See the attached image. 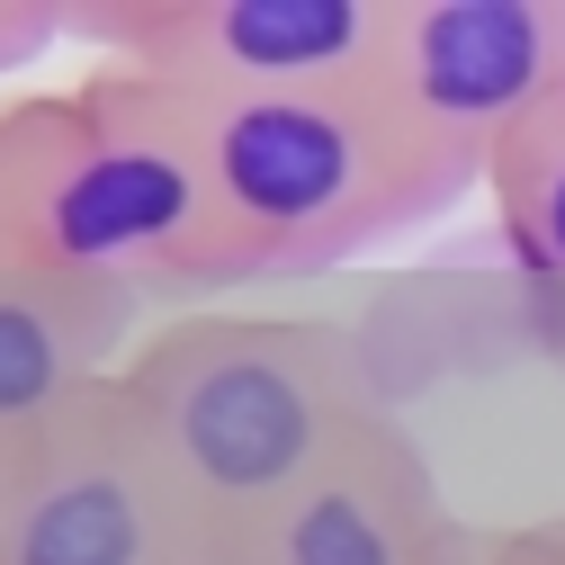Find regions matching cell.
I'll return each mask as SVG.
<instances>
[{
    "instance_id": "obj_1",
    "label": "cell",
    "mask_w": 565,
    "mask_h": 565,
    "mask_svg": "<svg viewBox=\"0 0 565 565\" xmlns=\"http://www.w3.org/2000/svg\"><path fill=\"white\" fill-rule=\"evenodd\" d=\"M0 216L19 269L145 297L153 315H198L225 234L206 117L108 54L82 82L10 90Z\"/></svg>"
},
{
    "instance_id": "obj_2",
    "label": "cell",
    "mask_w": 565,
    "mask_h": 565,
    "mask_svg": "<svg viewBox=\"0 0 565 565\" xmlns=\"http://www.w3.org/2000/svg\"><path fill=\"white\" fill-rule=\"evenodd\" d=\"M126 404L145 413L153 449L171 458L206 547H234L386 404L369 360L341 323L260 315V306H198L162 315L135 360L117 369Z\"/></svg>"
},
{
    "instance_id": "obj_3",
    "label": "cell",
    "mask_w": 565,
    "mask_h": 565,
    "mask_svg": "<svg viewBox=\"0 0 565 565\" xmlns=\"http://www.w3.org/2000/svg\"><path fill=\"white\" fill-rule=\"evenodd\" d=\"M198 117H206V145H216V206H225L206 306L252 297L269 278L369 260L484 189L476 162L413 135L369 82L225 99Z\"/></svg>"
},
{
    "instance_id": "obj_4",
    "label": "cell",
    "mask_w": 565,
    "mask_h": 565,
    "mask_svg": "<svg viewBox=\"0 0 565 565\" xmlns=\"http://www.w3.org/2000/svg\"><path fill=\"white\" fill-rule=\"evenodd\" d=\"M0 565H216L171 458L117 377L10 458Z\"/></svg>"
},
{
    "instance_id": "obj_5",
    "label": "cell",
    "mask_w": 565,
    "mask_h": 565,
    "mask_svg": "<svg viewBox=\"0 0 565 565\" xmlns=\"http://www.w3.org/2000/svg\"><path fill=\"white\" fill-rule=\"evenodd\" d=\"M63 36L162 82L189 108L369 82L386 0H145V10H63Z\"/></svg>"
},
{
    "instance_id": "obj_6",
    "label": "cell",
    "mask_w": 565,
    "mask_h": 565,
    "mask_svg": "<svg viewBox=\"0 0 565 565\" xmlns=\"http://www.w3.org/2000/svg\"><path fill=\"white\" fill-rule=\"evenodd\" d=\"M369 90L484 171V153L565 90V0H386Z\"/></svg>"
},
{
    "instance_id": "obj_7",
    "label": "cell",
    "mask_w": 565,
    "mask_h": 565,
    "mask_svg": "<svg viewBox=\"0 0 565 565\" xmlns=\"http://www.w3.org/2000/svg\"><path fill=\"white\" fill-rule=\"evenodd\" d=\"M216 565H484V530L449 503V484L404 431V413L377 404Z\"/></svg>"
},
{
    "instance_id": "obj_8",
    "label": "cell",
    "mask_w": 565,
    "mask_h": 565,
    "mask_svg": "<svg viewBox=\"0 0 565 565\" xmlns=\"http://www.w3.org/2000/svg\"><path fill=\"white\" fill-rule=\"evenodd\" d=\"M153 323L162 315L145 297L45 278V269H19V260L0 269V467L36 431H54L82 395H99Z\"/></svg>"
},
{
    "instance_id": "obj_9",
    "label": "cell",
    "mask_w": 565,
    "mask_h": 565,
    "mask_svg": "<svg viewBox=\"0 0 565 565\" xmlns=\"http://www.w3.org/2000/svg\"><path fill=\"white\" fill-rule=\"evenodd\" d=\"M484 198L503 225V260L521 278V315L539 350L565 369V90L484 153Z\"/></svg>"
},
{
    "instance_id": "obj_10",
    "label": "cell",
    "mask_w": 565,
    "mask_h": 565,
    "mask_svg": "<svg viewBox=\"0 0 565 565\" xmlns=\"http://www.w3.org/2000/svg\"><path fill=\"white\" fill-rule=\"evenodd\" d=\"M54 45H63V10H45V0H0V99H10V82L28 63H45Z\"/></svg>"
},
{
    "instance_id": "obj_11",
    "label": "cell",
    "mask_w": 565,
    "mask_h": 565,
    "mask_svg": "<svg viewBox=\"0 0 565 565\" xmlns=\"http://www.w3.org/2000/svg\"><path fill=\"white\" fill-rule=\"evenodd\" d=\"M484 565H565V512L484 530Z\"/></svg>"
},
{
    "instance_id": "obj_12",
    "label": "cell",
    "mask_w": 565,
    "mask_h": 565,
    "mask_svg": "<svg viewBox=\"0 0 565 565\" xmlns=\"http://www.w3.org/2000/svg\"><path fill=\"white\" fill-rule=\"evenodd\" d=\"M0 269H10V216H0Z\"/></svg>"
},
{
    "instance_id": "obj_13",
    "label": "cell",
    "mask_w": 565,
    "mask_h": 565,
    "mask_svg": "<svg viewBox=\"0 0 565 565\" xmlns=\"http://www.w3.org/2000/svg\"><path fill=\"white\" fill-rule=\"evenodd\" d=\"M0 484H10V467H0Z\"/></svg>"
}]
</instances>
